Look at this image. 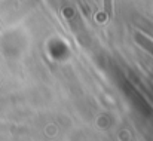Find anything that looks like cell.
Wrapping results in <instances>:
<instances>
[{
    "instance_id": "1",
    "label": "cell",
    "mask_w": 153,
    "mask_h": 141,
    "mask_svg": "<svg viewBox=\"0 0 153 141\" xmlns=\"http://www.w3.org/2000/svg\"><path fill=\"white\" fill-rule=\"evenodd\" d=\"M104 12L108 18L111 16V0H104Z\"/></svg>"
}]
</instances>
